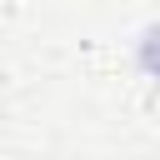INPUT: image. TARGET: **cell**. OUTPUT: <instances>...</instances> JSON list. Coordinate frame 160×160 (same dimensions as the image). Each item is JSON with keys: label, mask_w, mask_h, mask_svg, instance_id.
I'll return each mask as SVG.
<instances>
[{"label": "cell", "mask_w": 160, "mask_h": 160, "mask_svg": "<svg viewBox=\"0 0 160 160\" xmlns=\"http://www.w3.org/2000/svg\"><path fill=\"white\" fill-rule=\"evenodd\" d=\"M140 60H145V70H150V75H160V30H150V40H145Z\"/></svg>", "instance_id": "1"}]
</instances>
